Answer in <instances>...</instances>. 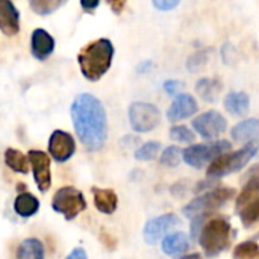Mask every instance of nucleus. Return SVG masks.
<instances>
[{
	"label": "nucleus",
	"instance_id": "f257e3e1",
	"mask_svg": "<svg viewBox=\"0 0 259 259\" xmlns=\"http://www.w3.org/2000/svg\"><path fill=\"white\" fill-rule=\"evenodd\" d=\"M71 120L79 141L90 152L100 150L108 138V117L102 102L91 94H79L71 105Z\"/></svg>",
	"mask_w": 259,
	"mask_h": 259
},
{
	"label": "nucleus",
	"instance_id": "f03ea898",
	"mask_svg": "<svg viewBox=\"0 0 259 259\" xmlns=\"http://www.w3.org/2000/svg\"><path fill=\"white\" fill-rule=\"evenodd\" d=\"M114 59V46L106 38L88 42L77 55V62L85 79L97 82L109 70Z\"/></svg>",
	"mask_w": 259,
	"mask_h": 259
},
{
	"label": "nucleus",
	"instance_id": "7ed1b4c3",
	"mask_svg": "<svg viewBox=\"0 0 259 259\" xmlns=\"http://www.w3.org/2000/svg\"><path fill=\"white\" fill-rule=\"evenodd\" d=\"M197 240L206 256H217L231 244V223L222 215L206 217L200 226Z\"/></svg>",
	"mask_w": 259,
	"mask_h": 259
},
{
	"label": "nucleus",
	"instance_id": "20e7f679",
	"mask_svg": "<svg viewBox=\"0 0 259 259\" xmlns=\"http://www.w3.org/2000/svg\"><path fill=\"white\" fill-rule=\"evenodd\" d=\"M256 153H258L256 141L247 143L244 147H241L237 152L222 153L211 161V164L206 170V175L209 179H220L231 173L240 171L256 156Z\"/></svg>",
	"mask_w": 259,
	"mask_h": 259
},
{
	"label": "nucleus",
	"instance_id": "39448f33",
	"mask_svg": "<svg viewBox=\"0 0 259 259\" xmlns=\"http://www.w3.org/2000/svg\"><path fill=\"white\" fill-rule=\"evenodd\" d=\"M237 212L240 215L241 223L246 228H252L256 225L259 219V175L258 167L250 170L247 182L244 184L240 196L235 203Z\"/></svg>",
	"mask_w": 259,
	"mask_h": 259
},
{
	"label": "nucleus",
	"instance_id": "423d86ee",
	"mask_svg": "<svg viewBox=\"0 0 259 259\" xmlns=\"http://www.w3.org/2000/svg\"><path fill=\"white\" fill-rule=\"evenodd\" d=\"M234 197H235V190H232L229 187H219V188H214V190L205 193L203 196L191 200L187 206H184L182 211L188 219H193L199 214H206V212L222 208Z\"/></svg>",
	"mask_w": 259,
	"mask_h": 259
},
{
	"label": "nucleus",
	"instance_id": "0eeeda50",
	"mask_svg": "<svg viewBox=\"0 0 259 259\" xmlns=\"http://www.w3.org/2000/svg\"><path fill=\"white\" fill-rule=\"evenodd\" d=\"M52 208L65 220H73L87 209V200L80 190L74 187H62L55 193Z\"/></svg>",
	"mask_w": 259,
	"mask_h": 259
},
{
	"label": "nucleus",
	"instance_id": "6e6552de",
	"mask_svg": "<svg viewBox=\"0 0 259 259\" xmlns=\"http://www.w3.org/2000/svg\"><path fill=\"white\" fill-rule=\"evenodd\" d=\"M231 147V143L226 140H217L209 144H194L182 150V158L190 167L202 168L219 155L229 152Z\"/></svg>",
	"mask_w": 259,
	"mask_h": 259
},
{
	"label": "nucleus",
	"instance_id": "1a4fd4ad",
	"mask_svg": "<svg viewBox=\"0 0 259 259\" xmlns=\"http://www.w3.org/2000/svg\"><path fill=\"white\" fill-rule=\"evenodd\" d=\"M129 121L135 132L146 134L159 126L161 111L158 106L144 102H135L129 106Z\"/></svg>",
	"mask_w": 259,
	"mask_h": 259
},
{
	"label": "nucleus",
	"instance_id": "9d476101",
	"mask_svg": "<svg viewBox=\"0 0 259 259\" xmlns=\"http://www.w3.org/2000/svg\"><path fill=\"white\" fill-rule=\"evenodd\" d=\"M193 127L202 138L215 140L228 129V121L219 111L212 109V111L203 112L197 118H194Z\"/></svg>",
	"mask_w": 259,
	"mask_h": 259
},
{
	"label": "nucleus",
	"instance_id": "9b49d317",
	"mask_svg": "<svg viewBox=\"0 0 259 259\" xmlns=\"http://www.w3.org/2000/svg\"><path fill=\"white\" fill-rule=\"evenodd\" d=\"M179 225H181V219L176 214H162L159 217H155L149 220L144 226L143 231L144 241L153 246L159 243L170 231H173Z\"/></svg>",
	"mask_w": 259,
	"mask_h": 259
},
{
	"label": "nucleus",
	"instance_id": "f8f14e48",
	"mask_svg": "<svg viewBox=\"0 0 259 259\" xmlns=\"http://www.w3.org/2000/svg\"><path fill=\"white\" fill-rule=\"evenodd\" d=\"M27 161L32 167L33 179L41 193H47L52 185V173H50V158L46 152L41 150H29L26 155Z\"/></svg>",
	"mask_w": 259,
	"mask_h": 259
},
{
	"label": "nucleus",
	"instance_id": "ddd939ff",
	"mask_svg": "<svg viewBox=\"0 0 259 259\" xmlns=\"http://www.w3.org/2000/svg\"><path fill=\"white\" fill-rule=\"evenodd\" d=\"M76 152L74 138L64 131H53L49 138V153L56 162L68 161Z\"/></svg>",
	"mask_w": 259,
	"mask_h": 259
},
{
	"label": "nucleus",
	"instance_id": "4468645a",
	"mask_svg": "<svg viewBox=\"0 0 259 259\" xmlns=\"http://www.w3.org/2000/svg\"><path fill=\"white\" fill-rule=\"evenodd\" d=\"M197 111H199V105L191 94H176L167 111V118L170 121H181L190 118Z\"/></svg>",
	"mask_w": 259,
	"mask_h": 259
},
{
	"label": "nucleus",
	"instance_id": "2eb2a0df",
	"mask_svg": "<svg viewBox=\"0 0 259 259\" xmlns=\"http://www.w3.org/2000/svg\"><path fill=\"white\" fill-rule=\"evenodd\" d=\"M0 32L6 36L20 32V12L11 0H0Z\"/></svg>",
	"mask_w": 259,
	"mask_h": 259
},
{
	"label": "nucleus",
	"instance_id": "dca6fc26",
	"mask_svg": "<svg viewBox=\"0 0 259 259\" xmlns=\"http://www.w3.org/2000/svg\"><path fill=\"white\" fill-rule=\"evenodd\" d=\"M55 50L53 36L44 29H35L30 38V52L35 59L46 61Z\"/></svg>",
	"mask_w": 259,
	"mask_h": 259
},
{
	"label": "nucleus",
	"instance_id": "f3484780",
	"mask_svg": "<svg viewBox=\"0 0 259 259\" xmlns=\"http://www.w3.org/2000/svg\"><path fill=\"white\" fill-rule=\"evenodd\" d=\"M93 199H94V205H96L97 211L105 214V215L114 214L117 206H118V196L115 194L114 190L94 187L93 188Z\"/></svg>",
	"mask_w": 259,
	"mask_h": 259
},
{
	"label": "nucleus",
	"instance_id": "a211bd4d",
	"mask_svg": "<svg viewBox=\"0 0 259 259\" xmlns=\"http://www.w3.org/2000/svg\"><path fill=\"white\" fill-rule=\"evenodd\" d=\"M259 134V121L256 118H247L238 124H235L231 131L232 138L237 143H253L256 141Z\"/></svg>",
	"mask_w": 259,
	"mask_h": 259
},
{
	"label": "nucleus",
	"instance_id": "6ab92c4d",
	"mask_svg": "<svg viewBox=\"0 0 259 259\" xmlns=\"http://www.w3.org/2000/svg\"><path fill=\"white\" fill-rule=\"evenodd\" d=\"M38 209H39V200L27 191H21L14 200V211L17 215L23 219L33 217L38 212Z\"/></svg>",
	"mask_w": 259,
	"mask_h": 259
},
{
	"label": "nucleus",
	"instance_id": "aec40b11",
	"mask_svg": "<svg viewBox=\"0 0 259 259\" xmlns=\"http://www.w3.org/2000/svg\"><path fill=\"white\" fill-rule=\"evenodd\" d=\"M223 90V83L217 77H203L197 82L196 91L205 102H217Z\"/></svg>",
	"mask_w": 259,
	"mask_h": 259
},
{
	"label": "nucleus",
	"instance_id": "412c9836",
	"mask_svg": "<svg viewBox=\"0 0 259 259\" xmlns=\"http://www.w3.org/2000/svg\"><path fill=\"white\" fill-rule=\"evenodd\" d=\"M225 108L229 114H232L235 117H241V115L247 114V111L250 108V97L243 91L229 93L225 97Z\"/></svg>",
	"mask_w": 259,
	"mask_h": 259
},
{
	"label": "nucleus",
	"instance_id": "4be33fe9",
	"mask_svg": "<svg viewBox=\"0 0 259 259\" xmlns=\"http://www.w3.org/2000/svg\"><path fill=\"white\" fill-rule=\"evenodd\" d=\"M162 252L168 256H176L184 253L190 247V240L184 232H175L162 238Z\"/></svg>",
	"mask_w": 259,
	"mask_h": 259
},
{
	"label": "nucleus",
	"instance_id": "5701e85b",
	"mask_svg": "<svg viewBox=\"0 0 259 259\" xmlns=\"http://www.w3.org/2000/svg\"><path fill=\"white\" fill-rule=\"evenodd\" d=\"M17 259H44V246L36 238L21 241L17 249Z\"/></svg>",
	"mask_w": 259,
	"mask_h": 259
},
{
	"label": "nucleus",
	"instance_id": "b1692460",
	"mask_svg": "<svg viewBox=\"0 0 259 259\" xmlns=\"http://www.w3.org/2000/svg\"><path fill=\"white\" fill-rule=\"evenodd\" d=\"M5 164L15 173H23L26 175L29 171V161L24 153H21L17 149H6L5 150Z\"/></svg>",
	"mask_w": 259,
	"mask_h": 259
},
{
	"label": "nucleus",
	"instance_id": "393cba45",
	"mask_svg": "<svg viewBox=\"0 0 259 259\" xmlns=\"http://www.w3.org/2000/svg\"><path fill=\"white\" fill-rule=\"evenodd\" d=\"M62 3L64 0H29L30 9L38 15H50Z\"/></svg>",
	"mask_w": 259,
	"mask_h": 259
},
{
	"label": "nucleus",
	"instance_id": "a878e982",
	"mask_svg": "<svg viewBox=\"0 0 259 259\" xmlns=\"http://www.w3.org/2000/svg\"><path fill=\"white\" fill-rule=\"evenodd\" d=\"M259 255V247L255 241H244L238 244L232 253L234 259H256Z\"/></svg>",
	"mask_w": 259,
	"mask_h": 259
},
{
	"label": "nucleus",
	"instance_id": "bb28decb",
	"mask_svg": "<svg viewBox=\"0 0 259 259\" xmlns=\"http://www.w3.org/2000/svg\"><path fill=\"white\" fill-rule=\"evenodd\" d=\"M159 150H161V144L158 141H149L135 150V158L138 161H152L158 156Z\"/></svg>",
	"mask_w": 259,
	"mask_h": 259
},
{
	"label": "nucleus",
	"instance_id": "cd10ccee",
	"mask_svg": "<svg viewBox=\"0 0 259 259\" xmlns=\"http://www.w3.org/2000/svg\"><path fill=\"white\" fill-rule=\"evenodd\" d=\"M181 159H182V149L178 146L167 147L161 155V164H164L167 167H178Z\"/></svg>",
	"mask_w": 259,
	"mask_h": 259
},
{
	"label": "nucleus",
	"instance_id": "c85d7f7f",
	"mask_svg": "<svg viewBox=\"0 0 259 259\" xmlns=\"http://www.w3.org/2000/svg\"><path fill=\"white\" fill-rule=\"evenodd\" d=\"M170 138L173 141H178V143H187V144H190V143L194 141L196 135L187 126H173L170 129Z\"/></svg>",
	"mask_w": 259,
	"mask_h": 259
},
{
	"label": "nucleus",
	"instance_id": "c756f323",
	"mask_svg": "<svg viewBox=\"0 0 259 259\" xmlns=\"http://www.w3.org/2000/svg\"><path fill=\"white\" fill-rule=\"evenodd\" d=\"M208 61V50H200V52H196L190 61L187 62V68L191 71V73H196L197 70H200Z\"/></svg>",
	"mask_w": 259,
	"mask_h": 259
},
{
	"label": "nucleus",
	"instance_id": "7c9ffc66",
	"mask_svg": "<svg viewBox=\"0 0 259 259\" xmlns=\"http://www.w3.org/2000/svg\"><path fill=\"white\" fill-rule=\"evenodd\" d=\"M152 3L159 11H171V9L178 8L181 0H152Z\"/></svg>",
	"mask_w": 259,
	"mask_h": 259
},
{
	"label": "nucleus",
	"instance_id": "2f4dec72",
	"mask_svg": "<svg viewBox=\"0 0 259 259\" xmlns=\"http://www.w3.org/2000/svg\"><path fill=\"white\" fill-rule=\"evenodd\" d=\"M182 82L181 80H165L164 82V90H165V93L167 94H170V96H176V94H179V91L182 90Z\"/></svg>",
	"mask_w": 259,
	"mask_h": 259
},
{
	"label": "nucleus",
	"instance_id": "473e14b6",
	"mask_svg": "<svg viewBox=\"0 0 259 259\" xmlns=\"http://www.w3.org/2000/svg\"><path fill=\"white\" fill-rule=\"evenodd\" d=\"M106 2H108V5L111 6L112 12L118 15V14H121L123 9L126 8V2H127V0H106Z\"/></svg>",
	"mask_w": 259,
	"mask_h": 259
},
{
	"label": "nucleus",
	"instance_id": "72a5a7b5",
	"mask_svg": "<svg viewBox=\"0 0 259 259\" xmlns=\"http://www.w3.org/2000/svg\"><path fill=\"white\" fill-rule=\"evenodd\" d=\"M99 3H100V0H80V6L87 12H93L99 6Z\"/></svg>",
	"mask_w": 259,
	"mask_h": 259
},
{
	"label": "nucleus",
	"instance_id": "f704fd0d",
	"mask_svg": "<svg viewBox=\"0 0 259 259\" xmlns=\"http://www.w3.org/2000/svg\"><path fill=\"white\" fill-rule=\"evenodd\" d=\"M65 259H88V256H87V253H85L83 249L77 247V249H74Z\"/></svg>",
	"mask_w": 259,
	"mask_h": 259
},
{
	"label": "nucleus",
	"instance_id": "c9c22d12",
	"mask_svg": "<svg viewBox=\"0 0 259 259\" xmlns=\"http://www.w3.org/2000/svg\"><path fill=\"white\" fill-rule=\"evenodd\" d=\"M150 67H152V62H150V61H144L143 64H140V65H138V68H137V70H138L140 73H146Z\"/></svg>",
	"mask_w": 259,
	"mask_h": 259
},
{
	"label": "nucleus",
	"instance_id": "e433bc0d",
	"mask_svg": "<svg viewBox=\"0 0 259 259\" xmlns=\"http://www.w3.org/2000/svg\"><path fill=\"white\" fill-rule=\"evenodd\" d=\"M179 259H203L200 253H190V255H185V256H181Z\"/></svg>",
	"mask_w": 259,
	"mask_h": 259
}]
</instances>
